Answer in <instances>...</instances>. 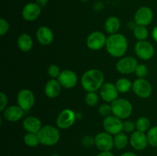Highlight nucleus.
I'll return each mask as SVG.
<instances>
[{
  "mask_svg": "<svg viewBox=\"0 0 157 156\" xmlns=\"http://www.w3.org/2000/svg\"><path fill=\"white\" fill-rule=\"evenodd\" d=\"M105 47L110 56L113 58H122L128 48V41L122 34L110 35L107 38Z\"/></svg>",
  "mask_w": 157,
  "mask_h": 156,
  "instance_id": "f257e3e1",
  "label": "nucleus"
},
{
  "mask_svg": "<svg viewBox=\"0 0 157 156\" xmlns=\"http://www.w3.org/2000/svg\"><path fill=\"white\" fill-rule=\"evenodd\" d=\"M104 84V75L98 69H90L83 73L81 84L87 92H97Z\"/></svg>",
  "mask_w": 157,
  "mask_h": 156,
  "instance_id": "f03ea898",
  "label": "nucleus"
},
{
  "mask_svg": "<svg viewBox=\"0 0 157 156\" xmlns=\"http://www.w3.org/2000/svg\"><path fill=\"white\" fill-rule=\"evenodd\" d=\"M40 144L44 146H53L60 140L61 135L57 127L52 125H46L42 126L38 132Z\"/></svg>",
  "mask_w": 157,
  "mask_h": 156,
  "instance_id": "7ed1b4c3",
  "label": "nucleus"
},
{
  "mask_svg": "<svg viewBox=\"0 0 157 156\" xmlns=\"http://www.w3.org/2000/svg\"><path fill=\"white\" fill-rule=\"evenodd\" d=\"M112 114L121 119H127L133 113V105L127 99L117 98L111 103Z\"/></svg>",
  "mask_w": 157,
  "mask_h": 156,
  "instance_id": "20e7f679",
  "label": "nucleus"
},
{
  "mask_svg": "<svg viewBox=\"0 0 157 156\" xmlns=\"http://www.w3.org/2000/svg\"><path fill=\"white\" fill-rule=\"evenodd\" d=\"M132 90L138 97L147 99L151 96L153 87L150 83L145 78H137L133 81Z\"/></svg>",
  "mask_w": 157,
  "mask_h": 156,
  "instance_id": "39448f33",
  "label": "nucleus"
},
{
  "mask_svg": "<svg viewBox=\"0 0 157 156\" xmlns=\"http://www.w3.org/2000/svg\"><path fill=\"white\" fill-rule=\"evenodd\" d=\"M134 51L136 56L143 61H149L155 54V49L153 44L146 41H138L134 46Z\"/></svg>",
  "mask_w": 157,
  "mask_h": 156,
  "instance_id": "423d86ee",
  "label": "nucleus"
},
{
  "mask_svg": "<svg viewBox=\"0 0 157 156\" xmlns=\"http://www.w3.org/2000/svg\"><path fill=\"white\" fill-rule=\"evenodd\" d=\"M76 119L77 115L73 110L71 109H64L57 117V127L61 129H67L71 128L75 124Z\"/></svg>",
  "mask_w": 157,
  "mask_h": 156,
  "instance_id": "0eeeda50",
  "label": "nucleus"
},
{
  "mask_svg": "<svg viewBox=\"0 0 157 156\" xmlns=\"http://www.w3.org/2000/svg\"><path fill=\"white\" fill-rule=\"evenodd\" d=\"M17 105L24 111H29L35 105V97L33 92L29 89H22L17 95Z\"/></svg>",
  "mask_w": 157,
  "mask_h": 156,
  "instance_id": "6e6552de",
  "label": "nucleus"
},
{
  "mask_svg": "<svg viewBox=\"0 0 157 156\" xmlns=\"http://www.w3.org/2000/svg\"><path fill=\"white\" fill-rule=\"evenodd\" d=\"M123 125L124 122L122 119L113 114L105 117L103 120V127L104 131L110 133L112 136H115L123 132Z\"/></svg>",
  "mask_w": 157,
  "mask_h": 156,
  "instance_id": "1a4fd4ad",
  "label": "nucleus"
},
{
  "mask_svg": "<svg viewBox=\"0 0 157 156\" xmlns=\"http://www.w3.org/2000/svg\"><path fill=\"white\" fill-rule=\"evenodd\" d=\"M107 38L103 32L95 31L87 36L86 44L91 50H100L105 47Z\"/></svg>",
  "mask_w": 157,
  "mask_h": 156,
  "instance_id": "9d476101",
  "label": "nucleus"
},
{
  "mask_svg": "<svg viewBox=\"0 0 157 156\" xmlns=\"http://www.w3.org/2000/svg\"><path fill=\"white\" fill-rule=\"evenodd\" d=\"M95 146L101 151H111L114 148L113 137L107 132H102L95 136Z\"/></svg>",
  "mask_w": 157,
  "mask_h": 156,
  "instance_id": "9b49d317",
  "label": "nucleus"
},
{
  "mask_svg": "<svg viewBox=\"0 0 157 156\" xmlns=\"http://www.w3.org/2000/svg\"><path fill=\"white\" fill-rule=\"evenodd\" d=\"M138 64L137 61L133 57H124L118 60L116 69L121 74H131L134 73Z\"/></svg>",
  "mask_w": 157,
  "mask_h": 156,
  "instance_id": "f8f14e48",
  "label": "nucleus"
},
{
  "mask_svg": "<svg viewBox=\"0 0 157 156\" xmlns=\"http://www.w3.org/2000/svg\"><path fill=\"white\" fill-rule=\"evenodd\" d=\"M153 20V12L150 7L142 6L136 10L134 15V21L137 25L148 26Z\"/></svg>",
  "mask_w": 157,
  "mask_h": 156,
  "instance_id": "ddd939ff",
  "label": "nucleus"
},
{
  "mask_svg": "<svg viewBox=\"0 0 157 156\" xmlns=\"http://www.w3.org/2000/svg\"><path fill=\"white\" fill-rule=\"evenodd\" d=\"M118 92L115 84L110 82L104 83L101 88L100 89V96L106 102H110L118 98Z\"/></svg>",
  "mask_w": 157,
  "mask_h": 156,
  "instance_id": "4468645a",
  "label": "nucleus"
},
{
  "mask_svg": "<svg viewBox=\"0 0 157 156\" xmlns=\"http://www.w3.org/2000/svg\"><path fill=\"white\" fill-rule=\"evenodd\" d=\"M130 144L133 148L136 151H143L146 149L149 145L148 139L146 132L136 130L131 133L130 137Z\"/></svg>",
  "mask_w": 157,
  "mask_h": 156,
  "instance_id": "2eb2a0df",
  "label": "nucleus"
},
{
  "mask_svg": "<svg viewBox=\"0 0 157 156\" xmlns=\"http://www.w3.org/2000/svg\"><path fill=\"white\" fill-rule=\"evenodd\" d=\"M61 87L66 89L74 88L77 85L78 81V75L71 70H64L58 79Z\"/></svg>",
  "mask_w": 157,
  "mask_h": 156,
  "instance_id": "dca6fc26",
  "label": "nucleus"
},
{
  "mask_svg": "<svg viewBox=\"0 0 157 156\" xmlns=\"http://www.w3.org/2000/svg\"><path fill=\"white\" fill-rule=\"evenodd\" d=\"M41 12V8L36 2H29L23 7L21 16L25 21H33L40 16Z\"/></svg>",
  "mask_w": 157,
  "mask_h": 156,
  "instance_id": "f3484780",
  "label": "nucleus"
},
{
  "mask_svg": "<svg viewBox=\"0 0 157 156\" xmlns=\"http://www.w3.org/2000/svg\"><path fill=\"white\" fill-rule=\"evenodd\" d=\"M54 33L48 26H41L36 32V38L38 43L42 45H49L54 41Z\"/></svg>",
  "mask_w": 157,
  "mask_h": 156,
  "instance_id": "a211bd4d",
  "label": "nucleus"
},
{
  "mask_svg": "<svg viewBox=\"0 0 157 156\" xmlns=\"http://www.w3.org/2000/svg\"><path fill=\"white\" fill-rule=\"evenodd\" d=\"M24 112V110L18 105L10 106L6 107V110L3 111V116L9 122H18L23 117Z\"/></svg>",
  "mask_w": 157,
  "mask_h": 156,
  "instance_id": "6ab92c4d",
  "label": "nucleus"
},
{
  "mask_svg": "<svg viewBox=\"0 0 157 156\" xmlns=\"http://www.w3.org/2000/svg\"><path fill=\"white\" fill-rule=\"evenodd\" d=\"M42 126L41 121L35 116H28L22 122L23 128L27 132L38 133Z\"/></svg>",
  "mask_w": 157,
  "mask_h": 156,
  "instance_id": "aec40b11",
  "label": "nucleus"
},
{
  "mask_svg": "<svg viewBox=\"0 0 157 156\" xmlns=\"http://www.w3.org/2000/svg\"><path fill=\"white\" fill-rule=\"evenodd\" d=\"M61 85L57 79H51L46 83L44 87L45 95L50 99H54L59 96L61 92Z\"/></svg>",
  "mask_w": 157,
  "mask_h": 156,
  "instance_id": "412c9836",
  "label": "nucleus"
},
{
  "mask_svg": "<svg viewBox=\"0 0 157 156\" xmlns=\"http://www.w3.org/2000/svg\"><path fill=\"white\" fill-rule=\"evenodd\" d=\"M17 45L22 52H29L32 50L33 46V40L29 34L23 33L18 36L17 40Z\"/></svg>",
  "mask_w": 157,
  "mask_h": 156,
  "instance_id": "4be33fe9",
  "label": "nucleus"
},
{
  "mask_svg": "<svg viewBox=\"0 0 157 156\" xmlns=\"http://www.w3.org/2000/svg\"><path fill=\"white\" fill-rule=\"evenodd\" d=\"M121 21L116 16H110L106 19L104 22V29L109 35L117 34L121 28Z\"/></svg>",
  "mask_w": 157,
  "mask_h": 156,
  "instance_id": "5701e85b",
  "label": "nucleus"
},
{
  "mask_svg": "<svg viewBox=\"0 0 157 156\" xmlns=\"http://www.w3.org/2000/svg\"><path fill=\"white\" fill-rule=\"evenodd\" d=\"M113 142H114V148L118 150H122L130 143V139L128 138L127 133L121 132L113 136Z\"/></svg>",
  "mask_w": 157,
  "mask_h": 156,
  "instance_id": "b1692460",
  "label": "nucleus"
},
{
  "mask_svg": "<svg viewBox=\"0 0 157 156\" xmlns=\"http://www.w3.org/2000/svg\"><path fill=\"white\" fill-rule=\"evenodd\" d=\"M115 85L119 93H128L130 89H132L133 83L127 78H120L117 80Z\"/></svg>",
  "mask_w": 157,
  "mask_h": 156,
  "instance_id": "393cba45",
  "label": "nucleus"
},
{
  "mask_svg": "<svg viewBox=\"0 0 157 156\" xmlns=\"http://www.w3.org/2000/svg\"><path fill=\"white\" fill-rule=\"evenodd\" d=\"M23 141H24V143L28 147H31V148L37 147L40 144L38 133L27 132L24 136Z\"/></svg>",
  "mask_w": 157,
  "mask_h": 156,
  "instance_id": "a878e982",
  "label": "nucleus"
},
{
  "mask_svg": "<svg viewBox=\"0 0 157 156\" xmlns=\"http://www.w3.org/2000/svg\"><path fill=\"white\" fill-rule=\"evenodd\" d=\"M133 35L137 41H146L149 37V31L146 26L136 25L133 30Z\"/></svg>",
  "mask_w": 157,
  "mask_h": 156,
  "instance_id": "bb28decb",
  "label": "nucleus"
},
{
  "mask_svg": "<svg viewBox=\"0 0 157 156\" xmlns=\"http://www.w3.org/2000/svg\"><path fill=\"white\" fill-rule=\"evenodd\" d=\"M136 128L137 131L147 132L150 128V119L145 116H141L136 121Z\"/></svg>",
  "mask_w": 157,
  "mask_h": 156,
  "instance_id": "cd10ccee",
  "label": "nucleus"
},
{
  "mask_svg": "<svg viewBox=\"0 0 157 156\" xmlns=\"http://www.w3.org/2000/svg\"><path fill=\"white\" fill-rule=\"evenodd\" d=\"M149 145L157 148V126L151 127L147 133Z\"/></svg>",
  "mask_w": 157,
  "mask_h": 156,
  "instance_id": "c85d7f7f",
  "label": "nucleus"
},
{
  "mask_svg": "<svg viewBox=\"0 0 157 156\" xmlns=\"http://www.w3.org/2000/svg\"><path fill=\"white\" fill-rule=\"evenodd\" d=\"M86 104L89 106H94L98 103L99 101V96L98 95L97 92H87L85 96Z\"/></svg>",
  "mask_w": 157,
  "mask_h": 156,
  "instance_id": "c756f323",
  "label": "nucleus"
},
{
  "mask_svg": "<svg viewBox=\"0 0 157 156\" xmlns=\"http://www.w3.org/2000/svg\"><path fill=\"white\" fill-rule=\"evenodd\" d=\"M61 73L60 67L56 64H52L48 68V74L52 79H58Z\"/></svg>",
  "mask_w": 157,
  "mask_h": 156,
  "instance_id": "7c9ffc66",
  "label": "nucleus"
},
{
  "mask_svg": "<svg viewBox=\"0 0 157 156\" xmlns=\"http://www.w3.org/2000/svg\"><path fill=\"white\" fill-rule=\"evenodd\" d=\"M98 112H99L100 115L104 118L110 116V115H112L111 104H109L108 102L102 104V105L100 106L99 109H98Z\"/></svg>",
  "mask_w": 157,
  "mask_h": 156,
  "instance_id": "2f4dec72",
  "label": "nucleus"
},
{
  "mask_svg": "<svg viewBox=\"0 0 157 156\" xmlns=\"http://www.w3.org/2000/svg\"><path fill=\"white\" fill-rule=\"evenodd\" d=\"M81 144L85 148H92L95 145V136H90V135L84 136L81 139Z\"/></svg>",
  "mask_w": 157,
  "mask_h": 156,
  "instance_id": "473e14b6",
  "label": "nucleus"
},
{
  "mask_svg": "<svg viewBox=\"0 0 157 156\" xmlns=\"http://www.w3.org/2000/svg\"><path fill=\"white\" fill-rule=\"evenodd\" d=\"M135 74L138 78H144L148 73V68L144 64H140L135 70Z\"/></svg>",
  "mask_w": 157,
  "mask_h": 156,
  "instance_id": "72a5a7b5",
  "label": "nucleus"
},
{
  "mask_svg": "<svg viewBox=\"0 0 157 156\" xmlns=\"http://www.w3.org/2000/svg\"><path fill=\"white\" fill-rule=\"evenodd\" d=\"M136 128V122L132 120H126L124 122L123 125V131L126 133H133L135 132Z\"/></svg>",
  "mask_w": 157,
  "mask_h": 156,
  "instance_id": "f704fd0d",
  "label": "nucleus"
},
{
  "mask_svg": "<svg viewBox=\"0 0 157 156\" xmlns=\"http://www.w3.org/2000/svg\"><path fill=\"white\" fill-rule=\"evenodd\" d=\"M9 23L6 19L4 18H2L0 19V35L1 36H4L6 33L9 31Z\"/></svg>",
  "mask_w": 157,
  "mask_h": 156,
  "instance_id": "c9c22d12",
  "label": "nucleus"
},
{
  "mask_svg": "<svg viewBox=\"0 0 157 156\" xmlns=\"http://www.w3.org/2000/svg\"><path fill=\"white\" fill-rule=\"evenodd\" d=\"M8 105V97L6 93H0V111L3 112Z\"/></svg>",
  "mask_w": 157,
  "mask_h": 156,
  "instance_id": "e433bc0d",
  "label": "nucleus"
},
{
  "mask_svg": "<svg viewBox=\"0 0 157 156\" xmlns=\"http://www.w3.org/2000/svg\"><path fill=\"white\" fill-rule=\"evenodd\" d=\"M48 0H36V3L41 8H44L47 6Z\"/></svg>",
  "mask_w": 157,
  "mask_h": 156,
  "instance_id": "4c0bfd02",
  "label": "nucleus"
},
{
  "mask_svg": "<svg viewBox=\"0 0 157 156\" xmlns=\"http://www.w3.org/2000/svg\"><path fill=\"white\" fill-rule=\"evenodd\" d=\"M96 156H115L111 151H101Z\"/></svg>",
  "mask_w": 157,
  "mask_h": 156,
  "instance_id": "58836bf2",
  "label": "nucleus"
},
{
  "mask_svg": "<svg viewBox=\"0 0 157 156\" xmlns=\"http://www.w3.org/2000/svg\"><path fill=\"white\" fill-rule=\"evenodd\" d=\"M152 36H153V38L154 39V41L157 43V26L153 28V32H152Z\"/></svg>",
  "mask_w": 157,
  "mask_h": 156,
  "instance_id": "ea45409f",
  "label": "nucleus"
},
{
  "mask_svg": "<svg viewBox=\"0 0 157 156\" xmlns=\"http://www.w3.org/2000/svg\"><path fill=\"white\" fill-rule=\"evenodd\" d=\"M121 156H138L136 153L132 152V151H126L123 154H121Z\"/></svg>",
  "mask_w": 157,
  "mask_h": 156,
  "instance_id": "a19ab883",
  "label": "nucleus"
},
{
  "mask_svg": "<svg viewBox=\"0 0 157 156\" xmlns=\"http://www.w3.org/2000/svg\"><path fill=\"white\" fill-rule=\"evenodd\" d=\"M51 156H61V155H60V154H52Z\"/></svg>",
  "mask_w": 157,
  "mask_h": 156,
  "instance_id": "79ce46f5",
  "label": "nucleus"
},
{
  "mask_svg": "<svg viewBox=\"0 0 157 156\" xmlns=\"http://www.w3.org/2000/svg\"><path fill=\"white\" fill-rule=\"evenodd\" d=\"M81 1H83V2H87V1H88V0H81Z\"/></svg>",
  "mask_w": 157,
  "mask_h": 156,
  "instance_id": "37998d69",
  "label": "nucleus"
},
{
  "mask_svg": "<svg viewBox=\"0 0 157 156\" xmlns=\"http://www.w3.org/2000/svg\"><path fill=\"white\" fill-rule=\"evenodd\" d=\"M156 153H157V148H156Z\"/></svg>",
  "mask_w": 157,
  "mask_h": 156,
  "instance_id": "c03bdc74",
  "label": "nucleus"
}]
</instances>
